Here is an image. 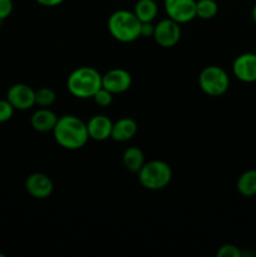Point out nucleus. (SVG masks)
Returning <instances> with one entry per match:
<instances>
[{"label":"nucleus","mask_w":256,"mask_h":257,"mask_svg":"<svg viewBox=\"0 0 256 257\" xmlns=\"http://www.w3.org/2000/svg\"><path fill=\"white\" fill-rule=\"evenodd\" d=\"M131 85H132V77L128 70L122 68H114L102 75V87L109 90L112 94L127 92Z\"/></svg>","instance_id":"obj_9"},{"label":"nucleus","mask_w":256,"mask_h":257,"mask_svg":"<svg viewBox=\"0 0 256 257\" xmlns=\"http://www.w3.org/2000/svg\"><path fill=\"white\" fill-rule=\"evenodd\" d=\"M55 100H57V94L52 88L43 87L35 90V104H38L39 107H50L54 104Z\"/></svg>","instance_id":"obj_19"},{"label":"nucleus","mask_w":256,"mask_h":257,"mask_svg":"<svg viewBox=\"0 0 256 257\" xmlns=\"http://www.w3.org/2000/svg\"><path fill=\"white\" fill-rule=\"evenodd\" d=\"M113 122L104 114L93 115L87 123L88 136L90 140L103 142V141L110 138L112 135Z\"/></svg>","instance_id":"obj_12"},{"label":"nucleus","mask_w":256,"mask_h":257,"mask_svg":"<svg viewBox=\"0 0 256 257\" xmlns=\"http://www.w3.org/2000/svg\"><path fill=\"white\" fill-rule=\"evenodd\" d=\"M216 255L218 257H241L242 252H241L237 246L232 245V243H226V245H222L218 248Z\"/></svg>","instance_id":"obj_21"},{"label":"nucleus","mask_w":256,"mask_h":257,"mask_svg":"<svg viewBox=\"0 0 256 257\" xmlns=\"http://www.w3.org/2000/svg\"><path fill=\"white\" fill-rule=\"evenodd\" d=\"M138 132V124L132 118H120L117 122L113 123L112 135L110 138L117 142H127L132 140Z\"/></svg>","instance_id":"obj_14"},{"label":"nucleus","mask_w":256,"mask_h":257,"mask_svg":"<svg viewBox=\"0 0 256 257\" xmlns=\"http://www.w3.org/2000/svg\"><path fill=\"white\" fill-rule=\"evenodd\" d=\"M133 13L142 23L153 22L157 17L158 5L155 0H138L136 3Z\"/></svg>","instance_id":"obj_16"},{"label":"nucleus","mask_w":256,"mask_h":257,"mask_svg":"<svg viewBox=\"0 0 256 257\" xmlns=\"http://www.w3.org/2000/svg\"><path fill=\"white\" fill-rule=\"evenodd\" d=\"M122 162L125 170L132 173H138L145 165V155L138 147H130L123 152Z\"/></svg>","instance_id":"obj_15"},{"label":"nucleus","mask_w":256,"mask_h":257,"mask_svg":"<svg viewBox=\"0 0 256 257\" xmlns=\"http://www.w3.org/2000/svg\"><path fill=\"white\" fill-rule=\"evenodd\" d=\"M38 4L43 5V7H58L62 4L64 0H35Z\"/></svg>","instance_id":"obj_25"},{"label":"nucleus","mask_w":256,"mask_h":257,"mask_svg":"<svg viewBox=\"0 0 256 257\" xmlns=\"http://www.w3.org/2000/svg\"><path fill=\"white\" fill-rule=\"evenodd\" d=\"M252 19L256 24V3H255V5H253V9H252Z\"/></svg>","instance_id":"obj_26"},{"label":"nucleus","mask_w":256,"mask_h":257,"mask_svg":"<svg viewBox=\"0 0 256 257\" xmlns=\"http://www.w3.org/2000/svg\"><path fill=\"white\" fill-rule=\"evenodd\" d=\"M141 185L151 191L163 190L172 180V170L165 161L155 160L145 163L138 172Z\"/></svg>","instance_id":"obj_4"},{"label":"nucleus","mask_w":256,"mask_h":257,"mask_svg":"<svg viewBox=\"0 0 256 257\" xmlns=\"http://www.w3.org/2000/svg\"><path fill=\"white\" fill-rule=\"evenodd\" d=\"M53 136L60 147L65 150H79L84 147L89 140L87 123L72 114H65L58 118L53 130Z\"/></svg>","instance_id":"obj_1"},{"label":"nucleus","mask_w":256,"mask_h":257,"mask_svg":"<svg viewBox=\"0 0 256 257\" xmlns=\"http://www.w3.org/2000/svg\"><path fill=\"white\" fill-rule=\"evenodd\" d=\"M67 88L70 94L79 99L93 98L102 88V74L93 67H79L68 77Z\"/></svg>","instance_id":"obj_2"},{"label":"nucleus","mask_w":256,"mask_h":257,"mask_svg":"<svg viewBox=\"0 0 256 257\" xmlns=\"http://www.w3.org/2000/svg\"><path fill=\"white\" fill-rule=\"evenodd\" d=\"M152 38L160 47H175L181 39L180 23L175 22L171 18L161 20L155 25V33H153Z\"/></svg>","instance_id":"obj_6"},{"label":"nucleus","mask_w":256,"mask_h":257,"mask_svg":"<svg viewBox=\"0 0 256 257\" xmlns=\"http://www.w3.org/2000/svg\"><path fill=\"white\" fill-rule=\"evenodd\" d=\"M255 54H256V48H255Z\"/></svg>","instance_id":"obj_27"},{"label":"nucleus","mask_w":256,"mask_h":257,"mask_svg":"<svg viewBox=\"0 0 256 257\" xmlns=\"http://www.w3.org/2000/svg\"><path fill=\"white\" fill-rule=\"evenodd\" d=\"M163 7L168 18L180 24L196 18V0H165Z\"/></svg>","instance_id":"obj_7"},{"label":"nucleus","mask_w":256,"mask_h":257,"mask_svg":"<svg viewBox=\"0 0 256 257\" xmlns=\"http://www.w3.org/2000/svg\"><path fill=\"white\" fill-rule=\"evenodd\" d=\"M93 100L95 102V104L100 105V107H109L113 102V94L107 90L105 88H100L94 95H93Z\"/></svg>","instance_id":"obj_20"},{"label":"nucleus","mask_w":256,"mask_h":257,"mask_svg":"<svg viewBox=\"0 0 256 257\" xmlns=\"http://www.w3.org/2000/svg\"><path fill=\"white\" fill-rule=\"evenodd\" d=\"M198 84L205 94L210 97H220L227 92L230 87V78L226 70L218 65H208L201 70L198 75Z\"/></svg>","instance_id":"obj_5"},{"label":"nucleus","mask_w":256,"mask_h":257,"mask_svg":"<svg viewBox=\"0 0 256 257\" xmlns=\"http://www.w3.org/2000/svg\"><path fill=\"white\" fill-rule=\"evenodd\" d=\"M153 33H155V25L152 24V22L142 23V25H141V37H153Z\"/></svg>","instance_id":"obj_24"},{"label":"nucleus","mask_w":256,"mask_h":257,"mask_svg":"<svg viewBox=\"0 0 256 257\" xmlns=\"http://www.w3.org/2000/svg\"><path fill=\"white\" fill-rule=\"evenodd\" d=\"M13 0H0V20L4 22L13 13Z\"/></svg>","instance_id":"obj_23"},{"label":"nucleus","mask_w":256,"mask_h":257,"mask_svg":"<svg viewBox=\"0 0 256 257\" xmlns=\"http://www.w3.org/2000/svg\"><path fill=\"white\" fill-rule=\"evenodd\" d=\"M14 107L8 99H0V123L8 122L14 114Z\"/></svg>","instance_id":"obj_22"},{"label":"nucleus","mask_w":256,"mask_h":257,"mask_svg":"<svg viewBox=\"0 0 256 257\" xmlns=\"http://www.w3.org/2000/svg\"><path fill=\"white\" fill-rule=\"evenodd\" d=\"M25 190L32 197L44 200L52 195L54 185L49 176L42 172H35L32 173L25 181Z\"/></svg>","instance_id":"obj_11"},{"label":"nucleus","mask_w":256,"mask_h":257,"mask_svg":"<svg viewBox=\"0 0 256 257\" xmlns=\"http://www.w3.org/2000/svg\"><path fill=\"white\" fill-rule=\"evenodd\" d=\"M142 22L130 10L120 9L112 13L108 19V30L115 40L120 43H132L141 38Z\"/></svg>","instance_id":"obj_3"},{"label":"nucleus","mask_w":256,"mask_h":257,"mask_svg":"<svg viewBox=\"0 0 256 257\" xmlns=\"http://www.w3.org/2000/svg\"><path fill=\"white\" fill-rule=\"evenodd\" d=\"M218 13V4L215 0H198L196 2V18L210 20Z\"/></svg>","instance_id":"obj_18"},{"label":"nucleus","mask_w":256,"mask_h":257,"mask_svg":"<svg viewBox=\"0 0 256 257\" xmlns=\"http://www.w3.org/2000/svg\"><path fill=\"white\" fill-rule=\"evenodd\" d=\"M232 73L238 80L243 83L256 82V54L243 53L232 63Z\"/></svg>","instance_id":"obj_10"},{"label":"nucleus","mask_w":256,"mask_h":257,"mask_svg":"<svg viewBox=\"0 0 256 257\" xmlns=\"http://www.w3.org/2000/svg\"><path fill=\"white\" fill-rule=\"evenodd\" d=\"M58 117L53 110L49 108H39L33 113L32 118H30V124L34 128L37 132H53L55 124H57Z\"/></svg>","instance_id":"obj_13"},{"label":"nucleus","mask_w":256,"mask_h":257,"mask_svg":"<svg viewBox=\"0 0 256 257\" xmlns=\"http://www.w3.org/2000/svg\"><path fill=\"white\" fill-rule=\"evenodd\" d=\"M7 99L18 110L30 109L35 105V90L24 83L12 85L7 93Z\"/></svg>","instance_id":"obj_8"},{"label":"nucleus","mask_w":256,"mask_h":257,"mask_svg":"<svg viewBox=\"0 0 256 257\" xmlns=\"http://www.w3.org/2000/svg\"><path fill=\"white\" fill-rule=\"evenodd\" d=\"M237 191L245 197L256 195V170L246 171L238 177Z\"/></svg>","instance_id":"obj_17"}]
</instances>
